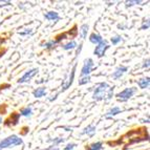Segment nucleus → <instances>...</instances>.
<instances>
[{"instance_id":"obj_4","label":"nucleus","mask_w":150,"mask_h":150,"mask_svg":"<svg viewBox=\"0 0 150 150\" xmlns=\"http://www.w3.org/2000/svg\"><path fill=\"white\" fill-rule=\"evenodd\" d=\"M135 91H137V88L135 87L125 88L123 91H121V93H119L117 95V99H118L119 102H125V101L129 100L130 98L134 95Z\"/></svg>"},{"instance_id":"obj_31","label":"nucleus","mask_w":150,"mask_h":150,"mask_svg":"<svg viewBox=\"0 0 150 150\" xmlns=\"http://www.w3.org/2000/svg\"><path fill=\"white\" fill-rule=\"evenodd\" d=\"M1 123H2V118L0 117V124H1Z\"/></svg>"},{"instance_id":"obj_6","label":"nucleus","mask_w":150,"mask_h":150,"mask_svg":"<svg viewBox=\"0 0 150 150\" xmlns=\"http://www.w3.org/2000/svg\"><path fill=\"white\" fill-rule=\"evenodd\" d=\"M93 59H85L84 60V64H83V67L81 69V77H84V76H89L90 71L93 69Z\"/></svg>"},{"instance_id":"obj_15","label":"nucleus","mask_w":150,"mask_h":150,"mask_svg":"<svg viewBox=\"0 0 150 150\" xmlns=\"http://www.w3.org/2000/svg\"><path fill=\"white\" fill-rule=\"evenodd\" d=\"M76 66H77V65L75 64V66H74L73 70H71V75H70L69 79H68V82L66 83V84H64V85H63V90L67 89V88L69 87V86L71 85V84H73V81H74V77H75V71H76Z\"/></svg>"},{"instance_id":"obj_18","label":"nucleus","mask_w":150,"mask_h":150,"mask_svg":"<svg viewBox=\"0 0 150 150\" xmlns=\"http://www.w3.org/2000/svg\"><path fill=\"white\" fill-rule=\"evenodd\" d=\"M88 28H89V26H88V24H83L82 26H81L80 35H81V37H82V39H85V38L87 37Z\"/></svg>"},{"instance_id":"obj_5","label":"nucleus","mask_w":150,"mask_h":150,"mask_svg":"<svg viewBox=\"0 0 150 150\" xmlns=\"http://www.w3.org/2000/svg\"><path fill=\"white\" fill-rule=\"evenodd\" d=\"M108 47H109V45L107 44V41L102 40V42H100L96 46L95 50H93V54H95L96 56H98L99 58H101L104 56V54H105V52L107 50Z\"/></svg>"},{"instance_id":"obj_32","label":"nucleus","mask_w":150,"mask_h":150,"mask_svg":"<svg viewBox=\"0 0 150 150\" xmlns=\"http://www.w3.org/2000/svg\"><path fill=\"white\" fill-rule=\"evenodd\" d=\"M0 150H1V149H0Z\"/></svg>"},{"instance_id":"obj_27","label":"nucleus","mask_w":150,"mask_h":150,"mask_svg":"<svg viewBox=\"0 0 150 150\" xmlns=\"http://www.w3.org/2000/svg\"><path fill=\"white\" fill-rule=\"evenodd\" d=\"M76 146H77V144H75V143H70V144H67V145H66V147H65L64 149L65 150H73Z\"/></svg>"},{"instance_id":"obj_25","label":"nucleus","mask_w":150,"mask_h":150,"mask_svg":"<svg viewBox=\"0 0 150 150\" xmlns=\"http://www.w3.org/2000/svg\"><path fill=\"white\" fill-rule=\"evenodd\" d=\"M70 35V37H75V36H77V34H78V32H77V26H74L73 28V30H69V33H68Z\"/></svg>"},{"instance_id":"obj_13","label":"nucleus","mask_w":150,"mask_h":150,"mask_svg":"<svg viewBox=\"0 0 150 150\" xmlns=\"http://www.w3.org/2000/svg\"><path fill=\"white\" fill-rule=\"evenodd\" d=\"M96 133V127L93 125H89L87 127L84 128V130L82 131V134H87L89 137H93Z\"/></svg>"},{"instance_id":"obj_12","label":"nucleus","mask_w":150,"mask_h":150,"mask_svg":"<svg viewBox=\"0 0 150 150\" xmlns=\"http://www.w3.org/2000/svg\"><path fill=\"white\" fill-rule=\"evenodd\" d=\"M33 95L35 98H41V97H44L46 95V89L44 87H39L37 89H35L33 91Z\"/></svg>"},{"instance_id":"obj_17","label":"nucleus","mask_w":150,"mask_h":150,"mask_svg":"<svg viewBox=\"0 0 150 150\" xmlns=\"http://www.w3.org/2000/svg\"><path fill=\"white\" fill-rule=\"evenodd\" d=\"M32 113H33V110H32V107H30V106H28V107L23 108V109H21V111H20L21 115H23V117H28V118L32 115Z\"/></svg>"},{"instance_id":"obj_9","label":"nucleus","mask_w":150,"mask_h":150,"mask_svg":"<svg viewBox=\"0 0 150 150\" xmlns=\"http://www.w3.org/2000/svg\"><path fill=\"white\" fill-rule=\"evenodd\" d=\"M127 70H128V68L126 67V66H119V67H117V69L115 70V73L112 74V78L115 79V80H118V79H120Z\"/></svg>"},{"instance_id":"obj_16","label":"nucleus","mask_w":150,"mask_h":150,"mask_svg":"<svg viewBox=\"0 0 150 150\" xmlns=\"http://www.w3.org/2000/svg\"><path fill=\"white\" fill-rule=\"evenodd\" d=\"M103 145L101 142H97V143H93L91 145L86 146L85 149L86 150H102Z\"/></svg>"},{"instance_id":"obj_21","label":"nucleus","mask_w":150,"mask_h":150,"mask_svg":"<svg viewBox=\"0 0 150 150\" xmlns=\"http://www.w3.org/2000/svg\"><path fill=\"white\" fill-rule=\"evenodd\" d=\"M90 81V76H84L81 77V79L79 80V85H84L86 83H88Z\"/></svg>"},{"instance_id":"obj_24","label":"nucleus","mask_w":150,"mask_h":150,"mask_svg":"<svg viewBox=\"0 0 150 150\" xmlns=\"http://www.w3.org/2000/svg\"><path fill=\"white\" fill-rule=\"evenodd\" d=\"M56 44V41L52 40V41H48L47 43H45V47L47 48V50H50V48H53Z\"/></svg>"},{"instance_id":"obj_19","label":"nucleus","mask_w":150,"mask_h":150,"mask_svg":"<svg viewBox=\"0 0 150 150\" xmlns=\"http://www.w3.org/2000/svg\"><path fill=\"white\" fill-rule=\"evenodd\" d=\"M77 46V42L76 41H69L68 43H66L65 45H63V48L65 50H74Z\"/></svg>"},{"instance_id":"obj_14","label":"nucleus","mask_w":150,"mask_h":150,"mask_svg":"<svg viewBox=\"0 0 150 150\" xmlns=\"http://www.w3.org/2000/svg\"><path fill=\"white\" fill-rule=\"evenodd\" d=\"M44 17L46 18L47 20H50V21H56L59 19V15H58V13H56V12H47L44 15Z\"/></svg>"},{"instance_id":"obj_1","label":"nucleus","mask_w":150,"mask_h":150,"mask_svg":"<svg viewBox=\"0 0 150 150\" xmlns=\"http://www.w3.org/2000/svg\"><path fill=\"white\" fill-rule=\"evenodd\" d=\"M148 140V133L146 128H139V129H133L131 131L125 134L122 138V140L119 141V143H123L124 141L128 144H132V143H138L141 141H147Z\"/></svg>"},{"instance_id":"obj_20","label":"nucleus","mask_w":150,"mask_h":150,"mask_svg":"<svg viewBox=\"0 0 150 150\" xmlns=\"http://www.w3.org/2000/svg\"><path fill=\"white\" fill-rule=\"evenodd\" d=\"M121 112V108L120 107H112L111 109H109L107 111V117H111V115H115L118 113Z\"/></svg>"},{"instance_id":"obj_3","label":"nucleus","mask_w":150,"mask_h":150,"mask_svg":"<svg viewBox=\"0 0 150 150\" xmlns=\"http://www.w3.org/2000/svg\"><path fill=\"white\" fill-rule=\"evenodd\" d=\"M22 140H21L19 137L13 134L10 135L8 138L3 139L2 141H0V149H3V148H10L13 146H18L22 144Z\"/></svg>"},{"instance_id":"obj_8","label":"nucleus","mask_w":150,"mask_h":150,"mask_svg":"<svg viewBox=\"0 0 150 150\" xmlns=\"http://www.w3.org/2000/svg\"><path fill=\"white\" fill-rule=\"evenodd\" d=\"M19 118H20V113H17V112H14L12 113V115L10 117V119L5 121V125L8 126H15L18 124V121H19Z\"/></svg>"},{"instance_id":"obj_26","label":"nucleus","mask_w":150,"mask_h":150,"mask_svg":"<svg viewBox=\"0 0 150 150\" xmlns=\"http://www.w3.org/2000/svg\"><path fill=\"white\" fill-rule=\"evenodd\" d=\"M149 28V20H146L144 21V23L142 24V26H141V30H148Z\"/></svg>"},{"instance_id":"obj_2","label":"nucleus","mask_w":150,"mask_h":150,"mask_svg":"<svg viewBox=\"0 0 150 150\" xmlns=\"http://www.w3.org/2000/svg\"><path fill=\"white\" fill-rule=\"evenodd\" d=\"M113 96V87H110L107 83L103 82L100 83L96 88L93 93V100L101 101V100H110Z\"/></svg>"},{"instance_id":"obj_7","label":"nucleus","mask_w":150,"mask_h":150,"mask_svg":"<svg viewBox=\"0 0 150 150\" xmlns=\"http://www.w3.org/2000/svg\"><path fill=\"white\" fill-rule=\"evenodd\" d=\"M38 73V68H33V69L28 70V71H26V73L24 74V75L22 76V77L18 80V83H25V82H28V81L32 79L34 76L36 75V74Z\"/></svg>"},{"instance_id":"obj_10","label":"nucleus","mask_w":150,"mask_h":150,"mask_svg":"<svg viewBox=\"0 0 150 150\" xmlns=\"http://www.w3.org/2000/svg\"><path fill=\"white\" fill-rule=\"evenodd\" d=\"M139 86H140V88H142V89H146V88L149 87V84H150V79L149 78H141L140 80H139L138 82Z\"/></svg>"},{"instance_id":"obj_11","label":"nucleus","mask_w":150,"mask_h":150,"mask_svg":"<svg viewBox=\"0 0 150 150\" xmlns=\"http://www.w3.org/2000/svg\"><path fill=\"white\" fill-rule=\"evenodd\" d=\"M103 38L101 37L100 35H98V34H96V33H93L91 35L89 36V41L91 43H93V44H99L100 42H102Z\"/></svg>"},{"instance_id":"obj_28","label":"nucleus","mask_w":150,"mask_h":150,"mask_svg":"<svg viewBox=\"0 0 150 150\" xmlns=\"http://www.w3.org/2000/svg\"><path fill=\"white\" fill-rule=\"evenodd\" d=\"M139 3H141V1H139V0H134V1H128L126 5H127V6H131V5L139 4Z\"/></svg>"},{"instance_id":"obj_29","label":"nucleus","mask_w":150,"mask_h":150,"mask_svg":"<svg viewBox=\"0 0 150 150\" xmlns=\"http://www.w3.org/2000/svg\"><path fill=\"white\" fill-rule=\"evenodd\" d=\"M64 142V139H61V138H58L56 140H54V144H60V143Z\"/></svg>"},{"instance_id":"obj_30","label":"nucleus","mask_w":150,"mask_h":150,"mask_svg":"<svg viewBox=\"0 0 150 150\" xmlns=\"http://www.w3.org/2000/svg\"><path fill=\"white\" fill-rule=\"evenodd\" d=\"M143 67H144V68H149V59L145 60V62H144V64H143Z\"/></svg>"},{"instance_id":"obj_23","label":"nucleus","mask_w":150,"mask_h":150,"mask_svg":"<svg viewBox=\"0 0 150 150\" xmlns=\"http://www.w3.org/2000/svg\"><path fill=\"white\" fill-rule=\"evenodd\" d=\"M64 39H66V34H61V35H58L57 37H56V43L60 42V41L64 40Z\"/></svg>"},{"instance_id":"obj_22","label":"nucleus","mask_w":150,"mask_h":150,"mask_svg":"<svg viewBox=\"0 0 150 150\" xmlns=\"http://www.w3.org/2000/svg\"><path fill=\"white\" fill-rule=\"evenodd\" d=\"M111 43H112L113 45H117L118 43H120L121 41H122V37L121 36H115V37L111 38Z\"/></svg>"}]
</instances>
